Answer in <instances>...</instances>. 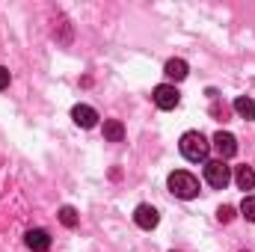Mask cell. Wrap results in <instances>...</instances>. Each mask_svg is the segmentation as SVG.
I'll use <instances>...</instances> for the list:
<instances>
[{
	"label": "cell",
	"instance_id": "cell-12",
	"mask_svg": "<svg viewBox=\"0 0 255 252\" xmlns=\"http://www.w3.org/2000/svg\"><path fill=\"white\" fill-rule=\"evenodd\" d=\"M235 113H238L241 119H247V122H253V119H255V101H253V98H247V95H241V98H235Z\"/></svg>",
	"mask_w": 255,
	"mask_h": 252
},
{
	"label": "cell",
	"instance_id": "cell-1",
	"mask_svg": "<svg viewBox=\"0 0 255 252\" xmlns=\"http://www.w3.org/2000/svg\"><path fill=\"white\" fill-rule=\"evenodd\" d=\"M178 148H181L184 160H190V163H208V154H211V142L205 139V133H199V130H187V133L181 136Z\"/></svg>",
	"mask_w": 255,
	"mask_h": 252
},
{
	"label": "cell",
	"instance_id": "cell-3",
	"mask_svg": "<svg viewBox=\"0 0 255 252\" xmlns=\"http://www.w3.org/2000/svg\"><path fill=\"white\" fill-rule=\"evenodd\" d=\"M205 181L211 184L214 190H223L229 181H232V169H229V163L226 160H208L205 163Z\"/></svg>",
	"mask_w": 255,
	"mask_h": 252
},
{
	"label": "cell",
	"instance_id": "cell-6",
	"mask_svg": "<svg viewBox=\"0 0 255 252\" xmlns=\"http://www.w3.org/2000/svg\"><path fill=\"white\" fill-rule=\"evenodd\" d=\"M133 223L139 226V229H145V232H151L157 223H160V214L151 208V205H136V211H133Z\"/></svg>",
	"mask_w": 255,
	"mask_h": 252
},
{
	"label": "cell",
	"instance_id": "cell-5",
	"mask_svg": "<svg viewBox=\"0 0 255 252\" xmlns=\"http://www.w3.org/2000/svg\"><path fill=\"white\" fill-rule=\"evenodd\" d=\"M211 145L217 148L220 160H229V157H235V154H238V139H235V133H229V130H217Z\"/></svg>",
	"mask_w": 255,
	"mask_h": 252
},
{
	"label": "cell",
	"instance_id": "cell-10",
	"mask_svg": "<svg viewBox=\"0 0 255 252\" xmlns=\"http://www.w3.org/2000/svg\"><path fill=\"white\" fill-rule=\"evenodd\" d=\"M104 139L107 142H122L125 139V125L119 119H107L104 122Z\"/></svg>",
	"mask_w": 255,
	"mask_h": 252
},
{
	"label": "cell",
	"instance_id": "cell-7",
	"mask_svg": "<svg viewBox=\"0 0 255 252\" xmlns=\"http://www.w3.org/2000/svg\"><path fill=\"white\" fill-rule=\"evenodd\" d=\"M24 244L33 252H48L51 250V235H48L45 229H30V232L24 235Z\"/></svg>",
	"mask_w": 255,
	"mask_h": 252
},
{
	"label": "cell",
	"instance_id": "cell-8",
	"mask_svg": "<svg viewBox=\"0 0 255 252\" xmlns=\"http://www.w3.org/2000/svg\"><path fill=\"white\" fill-rule=\"evenodd\" d=\"M71 119H74V125H80V127H95L98 125V113H95L89 104H77V107L71 110Z\"/></svg>",
	"mask_w": 255,
	"mask_h": 252
},
{
	"label": "cell",
	"instance_id": "cell-2",
	"mask_svg": "<svg viewBox=\"0 0 255 252\" xmlns=\"http://www.w3.org/2000/svg\"><path fill=\"white\" fill-rule=\"evenodd\" d=\"M166 184H169V193L178 196V199H196V196H199V178H196L193 172H187V169L169 172Z\"/></svg>",
	"mask_w": 255,
	"mask_h": 252
},
{
	"label": "cell",
	"instance_id": "cell-14",
	"mask_svg": "<svg viewBox=\"0 0 255 252\" xmlns=\"http://www.w3.org/2000/svg\"><path fill=\"white\" fill-rule=\"evenodd\" d=\"M241 214L250 220V223H255V196H244V202H241Z\"/></svg>",
	"mask_w": 255,
	"mask_h": 252
},
{
	"label": "cell",
	"instance_id": "cell-16",
	"mask_svg": "<svg viewBox=\"0 0 255 252\" xmlns=\"http://www.w3.org/2000/svg\"><path fill=\"white\" fill-rule=\"evenodd\" d=\"M6 86H9V68L0 65V89H6Z\"/></svg>",
	"mask_w": 255,
	"mask_h": 252
},
{
	"label": "cell",
	"instance_id": "cell-4",
	"mask_svg": "<svg viewBox=\"0 0 255 252\" xmlns=\"http://www.w3.org/2000/svg\"><path fill=\"white\" fill-rule=\"evenodd\" d=\"M151 98H154V104H157L160 110H175L178 101H181V95H178V89H175L172 83H160V86H154Z\"/></svg>",
	"mask_w": 255,
	"mask_h": 252
},
{
	"label": "cell",
	"instance_id": "cell-15",
	"mask_svg": "<svg viewBox=\"0 0 255 252\" xmlns=\"http://www.w3.org/2000/svg\"><path fill=\"white\" fill-rule=\"evenodd\" d=\"M217 220H220V223H232V220H235V208H232V205H223V208L217 211Z\"/></svg>",
	"mask_w": 255,
	"mask_h": 252
},
{
	"label": "cell",
	"instance_id": "cell-11",
	"mask_svg": "<svg viewBox=\"0 0 255 252\" xmlns=\"http://www.w3.org/2000/svg\"><path fill=\"white\" fill-rule=\"evenodd\" d=\"M235 184L241 190H255V169L253 166H238L235 172Z\"/></svg>",
	"mask_w": 255,
	"mask_h": 252
},
{
	"label": "cell",
	"instance_id": "cell-13",
	"mask_svg": "<svg viewBox=\"0 0 255 252\" xmlns=\"http://www.w3.org/2000/svg\"><path fill=\"white\" fill-rule=\"evenodd\" d=\"M60 223H63L65 229H74V226H77V211H74L71 205L60 208Z\"/></svg>",
	"mask_w": 255,
	"mask_h": 252
},
{
	"label": "cell",
	"instance_id": "cell-9",
	"mask_svg": "<svg viewBox=\"0 0 255 252\" xmlns=\"http://www.w3.org/2000/svg\"><path fill=\"white\" fill-rule=\"evenodd\" d=\"M163 74H166L169 80H184V77L190 74V65L184 63V60H178V57H175V60H169V63H166Z\"/></svg>",
	"mask_w": 255,
	"mask_h": 252
}]
</instances>
